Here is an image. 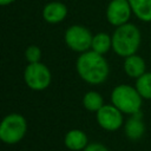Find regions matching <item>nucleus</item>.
<instances>
[{"label":"nucleus","mask_w":151,"mask_h":151,"mask_svg":"<svg viewBox=\"0 0 151 151\" xmlns=\"http://www.w3.org/2000/svg\"><path fill=\"white\" fill-rule=\"evenodd\" d=\"M96 113L99 126L106 131H117L123 125V112L113 104H104Z\"/></svg>","instance_id":"nucleus-7"},{"label":"nucleus","mask_w":151,"mask_h":151,"mask_svg":"<svg viewBox=\"0 0 151 151\" xmlns=\"http://www.w3.org/2000/svg\"><path fill=\"white\" fill-rule=\"evenodd\" d=\"M67 15V8L63 2L52 1L45 5L42 9V18L48 24L61 22Z\"/></svg>","instance_id":"nucleus-9"},{"label":"nucleus","mask_w":151,"mask_h":151,"mask_svg":"<svg viewBox=\"0 0 151 151\" xmlns=\"http://www.w3.org/2000/svg\"><path fill=\"white\" fill-rule=\"evenodd\" d=\"M131 13L129 0H111L106 8V19L112 26L118 27L129 21Z\"/></svg>","instance_id":"nucleus-8"},{"label":"nucleus","mask_w":151,"mask_h":151,"mask_svg":"<svg viewBox=\"0 0 151 151\" xmlns=\"http://www.w3.org/2000/svg\"><path fill=\"white\" fill-rule=\"evenodd\" d=\"M26 131V119L19 113H11L0 124V139L6 144H15L25 137Z\"/></svg>","instance_id":"nucleus-4"},{"label":"nucleus","mask_w":151,"mask_h":151,"mask_svg":"<svg viewBox=\"0 0 151 151\" xmlns=\"http://www.w3.org/2000/svg\"><path fill=\"white\" fill-rule=\"evenodd\" d=\"M142 98L143 97L139 94L136 87L126 84L116 86L111 93L112 104L126 114H134L140 112Z\"/></svg>","instance_id":"nucleus-3"},{"label":"nucleus","mask_w":151,"mask_h":151,"mask_svg":"<svg viewBox=\"0 0 151 151\" xmlns=\"http://www.w3.org/2000/svg\"><path fill=\"white\" fill-rule=\"evenodd\" d=\"M83 105L87 111L97 112L104 105L103 97L96 91H88L87 93H85L83 98Z\"/></svg>","instance_id":"nucleus-15"},{"label":"nucleus","mask_w":151,"mask_h":151,"mask_svg":"<svg viewBox=\"0 0 151 151\" xmlns=\"http://www.w3.org/2000/svg\"><path fill=\"white\" fill-rule=\"evenodd\" d=\"M65 42L74 52H86L91 48L93 35L91 32L80 25L70 26L65 31Z\"/></svg>","instance_id":"nucleus-6"},{"label":"nucleus","mask_w":151,"mask_h":151,"mask_svg":"<svg viewBox=\"0 0 151 151\" xmlns=\"http://www.w3.org/2000/svg\"><path fill=\"white\" fill-rule=\"evenodd\" d=\"M124 71L125 73L131 77V78H139L142 74L145 73V70H146V65H145V61L142 57L137 55V54H132V55H129L125 58L124 60Z\"/></svg>","instance_id":"nucleus-11"},{"label":"nucleus","mask_w":151,"mask_h":151,"mask_svg":"<svg viewBox=\"0 0 151 151\" xmlns=\"http://www.w3.org/2000/svg\"><path fill=\"white\" fill-rule=\"evenodd\" d=\"M136 88L144 99H151V72H145L137 78Z\"/></svg>","instance_id":"nucleus-16"},{"label":"nucleus","mask_w":151,"mask_h":151,"mask_svg":"<svg viewBox=\"0 0 151 151\" xmlns=\"http://www.w3.org/2000/svg\"><path fill=\"white\" fill-rule=\"evenodd\" d=\"M83 151H109V150H107V147L104 144H100V143H91V144H87V146Z\"/></svg>","instance_id":"nucleus-18"},{"label":"nucleus","mask_w":151,"mask_h":151,"mask_svg":"<svg viewBox=\"0 0 151 151\" xmlns=\"http://www.w3.org/2000/svg\"><path fill=\"white\" fill-rule=\"evenodd\" d=\"M132 13L142 21H151V0H129Z\"/></svg>","instance_id":"nucleus-13"},{"label":"nucleus","mask_w":151,"mask_h":151,"mask_svg":"<svg viewBox=\"0 0 151 151\" xmlns=\"http://www.w3.org/2000/svg\"><path fill=\"white\" fill-rule=\"evenodd\" d=\"M65 146L72 151H83L87 146V136L81 130H71L65 134Z\"/></svg>","instance_id":"nucleus-12"},{"label":"nucleus","mask_w":151,"mask_h":151,"mask_svg":"<svg viewBox=\"0 0 151 151\" xmlns=\"http://www.w3.org/2000/svg\"><path fill=\"white\" fill-rule=\"evenodd\" d=\"M14 0H0V4L2 5V6H6V5H9V4H12Z\"/></svg>","instance_id":"nucleus-19"},{"label":"nucleus","mask_w":151,"mask_h":151,"mask_svg":"<svg viewBox=\"0 0 151 151\" xmlns=\"http://www.w3.org/2000/svg\"><path fill=\"white\" fill-rule=\"evenodd\" d=\"M24 80L31 90L42 91L51 84L52 76L48 67L39 61L28 64L26 66L24 72Z\"/></svg>","instance_id":"nucleus-5"},{"label":"nucleus","mask_w":151,"mask_h":151,"mask_svg":"<svg viewBox=\"0 0 151 151\" xmlns=\"http://www.w3.org/2000/svg\"><path fill=\"white\" fill-rule=\"evenodd\" d=\"M112 37V48L119 57H129L136 54L140 45V32L133 24L126 22L118 26Z\"/></svg>","instance_id":"nucleus-2"},{"label":"nucleus","mask_w":151,"mask_h":151,"mask_svg":"<svg viewBox=\"0 0 151 151\" xmlns=\"http://www.w3.org/2000/svg\"><path fill=\"white\" fill-rule=\"evenodd\" d=\"M91 48L92 51L104 55L112 48V37H110L107 33H104V32H99L94 34L92 39Z\"/></svg>","instance_id":"nucleus-14"},{"label":"nucleus","mask_w":151,"mask_h":151,"mask_svg":"<svg viewBox=\"0 0 151 151\" xmlns=\"http://www.w3.org/2000/svg\"><path fill=\"white\" fill-rule=\"evenodd\" d=\"M25 58L28 61V64L39 63L40 61V58H41V51H40V48L38 46H35V45L28 46L26 48V51H25Z\"/></svg>","instance_id":"nucleus-17"},{"label":"nucleus","mask_w":151,"mask_h":151,"mask_svg":"<svg viewBox=\"0 0 151 151\" xmlns=\"http://www.w3.org/2000/svg\"><path fill=\"white\" fill-rule=\"evenodd\" d=\"M142 117H143V114L140 112H137L134 114H131V118H129L127 122L125 123L124 130H125V134L129 139L137 140L144 134L145 125L142 120Z\"/></svg>","instance_id":"nucleus-10"},{"label":"nucleus","mask_w":151,"mask_h":151,"mask_svg":"<svg viewBox=\"0 0 151 151\" xmlns=\"http://www.w3.org/2000/svg\"><path fill=\"white\" fill-rule=\"evenodd\" d=\"M76 68L79 77L91 85L103 84L110 72L109 64L103 54H99L94 51L83 52L76 63Z\"/></svg>","instance_id":"nucleus-1"}]
</instances>
